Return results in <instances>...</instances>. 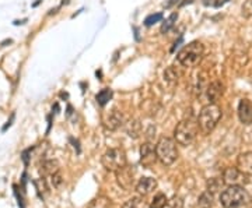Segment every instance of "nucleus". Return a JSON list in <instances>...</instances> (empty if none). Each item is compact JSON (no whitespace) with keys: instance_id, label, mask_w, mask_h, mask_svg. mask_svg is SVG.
Returning <instances> with one entry per match:
<instances>
[{"instance_id":"obj_16","label":"nucleus","mask_w":252,"mask_h":208,"mask_svg":"<svg viewBox=\"0 0 252 208\" xmlns=\"http://www.w3.org/2000/svg\"><path fill=\"white\" fill-rule=\"evenodd\" d=\"M213 206V193L210 191H205L199 196L198 207L199 208H210Z\"/></svg>"},{"instance_id":"obj_7","label":"nucleus","mask_w":252,"mask_h":208,"mask_svg":"<svg viewBox=\"0 0 252 208\" xmlns=\"http://www.w3.org/2000/svg\"><path fill=\"white\" fill-rule=\"evenodd\" d=\"M115 175H117L118 184L124 190H132L133 189V186H135V169L132 166L125 165L124 168L117 171Z\"/></svg>"},{"instance_id":"obj_11","label":"nucleus","mask_w":252,"mask_h":208,"mask_svg":"<svg viewBox=\"0 0 252 208\" xmlns=\"http://www.w3.org/2000/svg\"><path fill=\"white\" fill-rule=\"evenodd\" d=\"M238 119L245 126L252 123V102L247 98H243L238 104Z\"/></svg>"},{"instance_id":"obj_3","label":"nucleus","mask_w":252,"mask_h":208,"mask_svg":"<svg viewBox=\"0 0 252 208\" xmlns=\"http://www.w3.org/2000/svg\"><path fill=\"white\" fill-rule=\"evenodd\" d=\"M203 53H205L203 45L198 41H193L181 49L180 53L177 54V60L184 67H195L200 63Z\"/></svg>"},{"instance_id":"obj_24","label":"nucleus","mask_w":252,"mask_h":208,"mask_svg":"<svg viewBox=\"0 0 252 208\" xmlns=\"http://www.w3.org/2000/svg\"><path fill=\"white\" fill-rule=\"evenodd\" d=\"M164 208H184V200L181 199L180 196H174L167 201Z\"/></svg>"},{"instance_id":"obj_18","label":"nucleus","mask_w":252,"mask_h":208,"mask_svg":"<svg viewBox=\"0 0 252 208\" xmlns=\"http://www.w3.org/2000/svg\"><path fill=\"white\" fill-rule=\"evenodd\" d=\"M111 98H112V90H109V88L101 90L98 94H97V97H95V100L98 102L99 106H105L109 101H111Z\"/></svg>"},{"instance_id":"obj_12","label":"nucleus","mask_w":252,"mask_h":208,"mask_svg":"<svg viewBox=\"0 0 252 208\" xmlns=\"http://www.w3.org/2000/svg\"><path fill=\"white\" fill-rule=\"evenodd\" d=\"M224 94V85L223 82L215 80L212 81L206 88V98L209 101V104H216L217 101L220 100Z\"/></svg>"},{"instance_id":"obj_1","label":"nucleus","mask_w":252,"mask_h":208,"mask_svg":"<svg viewBox=\"0 0 252 208\" xmlns=\"http://www.w3.org/2000/svg\"><path fill=\"white\" fill-rule=\"evenodd\" d=\"M221 119V108L217 104H207L200 109L198 116L199 129L203 134H210Z\"/></svg>"},{"instance_id":"obj_17","label":"nucleus","mask_w":252,"mask_h":208,"mask_svg":"<svg viewBox=\"0 0 252 208\" xmlns=\"http://www.w3.org/2000/svg\"><path fill=\"white\" fill-rule=\"evenodd\" d=\"M126 131H127L129 136L133 137V138H137V137L140 136V134H142V126H140L139 120L129 122V123L126 125Z\"/></svg>"},{"instance_id":"obj_13","label":"nucleus","mask_w":252,"mask_h":208,"mask_svg":"<svg viewBox=\"0 0 252 208\" xmlns=\"http://www.w3.org/2000/svg\"><path fill=\"white\" fill-rule=\"evenodd\" d=\"M157 189V181L154 178H142L136 184V191L140 196H147Z\"/></svg>"},{"instance_id":"obj_19","label":"nucleus","mask_w":252,"mask_h":208,"mask_svg":"<svg viewBox=\"0 0 252 208\" xmlns=\"http://www.w3.org/2000/svg\"><path fill=\"white\" fill-rule=\"evenodd\" d=\"M122 208H150V206L140 197H133V199L127 200Z\"/></svg>"},{"instance_id":"obj_6","label":"nucleus","mask_w":252,"mask_h":208,"mask_svg":"<svg viewBox=\"0 0 252 208\" xmlns=\"http://www.w3.org/2000/svg\"><path fill=\"white\" fill-rule=\"evenodd\" d=\"M101 163L109 172H117L121 168L127 165L125 151L121 150V148H109L102 155Z\"/></svg>"},{"instance_id":"obj_23","label":"nucleus","mask_w":252,"mask_h":208,"mask_svg":"<svg viewBox=\"0 0 252 208\" xmlns=\"http://www.w3.org/2000/svg\"><path fill=\"white\" fill-rule=\"evenodd\" d=\"M59 171L58 169V162L56 161H46L44 165H42V169H41V172H44L45 175H54Z\"/></svg>"},{"instance_id":"obj_25","label":"nucleus","mask_w":252,"mask_h":208,"mask_svg":"<svg viewBox=\"0 0 252 208\" xmlns=\"http://www.w3.org/2000/svg\"><path fill=\"white\" fill-rule=\"evenodd\" d=\"M162 20V14L161 13H156V14H152V16H149V17L144 20V24L147 26V27H150V26H153L156 23H160Z\"/></svg>"},{"instance_id":"obj_20","label":"nucleus","mask_w":252,"mask_h":208,"mask_svg":"<svg viewBox=\"0 0 252 208\" xmlns=\"http://www.w3.org/2000/svg\"><path fill=\"white\" fill-rule=\"evenodd\" d=\"M224 186V182L221 181V179H219V178H213V179H210V181L207 182V187L206 190L210 191V193H217V191L221 190V187Z\"/></svg>"},{"instance_id":"obj_26","label":"nucleus","mask_w":252,"mask_h":208,"mask_svg":"<svg viewBox=\"0 0 252 208\" xmlns=\"http://www.w3.org/2000/svg\"><path fill=\"white\" fill-rule=\"evenodd\" d=\"M241 13L245 18H251L252 17V0H245V3L243 4V9H241Z\"/></svg>"},{"instance_id":"obj_15","label":"nucleus","mask_w":252,"mask_h":208,"mask_svg":"<svg viewBox=\"0 0 252 208\" xmlns=\"http://www.w3.org/2000/svg\"><path fill=\"white\" fill-rule=\"evenodd\" d=\"M162 81L168 88H174L180 81V73L177 72V69L172 66L167 67L164 74H162Z\"/></svg>"},{"instance_id":"obj_5","label":"nucleus","mask_w":252,"mask_h":208,"mask_svg":"<svg viewBox=\"0 0 252 208\" xmlns=\"http://www.w3.org/2000/svg\"><path fill=\"white\" fill-rule=\"evenodd\" d=\"M248 200V194L243 186H228L220 194V204L224 208H238Z\"/></svg>"},{"instance_id":"obj_27","label":"nucleus","mask_w":252,"mask_h":208,"mask_svg":"<svg viewBox=\"0 0 252 208\" xmlns=\"http://www.w3.org/2000/svg\"><path fill=\"white\" fill-rule=\"evenodd\" d=\"M62 182V176H61V172H59V171L52 175V183H54L55 187H61Z\"/></svg>"},{"instance_id":"obj_22","label":"nucleus","mask_w":252,"mask_h":208,"mask_svg":"<svg viewBox=\"0 0 252 208\" xmlns=\"http://www.w3.org/2000/svg\"><path fill=\"white\" fill-rule=\"evenodd\" d=\"M177 18H178V14H177V13H174V14H171L170 17L167 18V20H165V21L162 23L161 34H167V32H168V31H170V29L174 27V24H175Z\"/></svg>"},{"instance_id":"obj_10","label":"nucleus","mask_w":252,"mask_h":208,"mask_svg":"<svg viewBox=\"0 0 252 208\" xmlns=\"http://www.w3.org/2000/svg\"><path fill=\"white\" fill-rule=\"evenodd\" d=\"M125 125V118H124V115L121 113V112H118V110H111L108 115H107V118L104 119V127L109 130V131H117L119 130L121 127Z\"/></svg>"},{"instance_id":"obj_8","label":"nucleus","mask_w":252,"mask_h":208,"mask_svg":"<svg viewBox=\"0 0 252 208\" xmlns=\"http://www.w3.org/2000/svg\"><path fill=\"white\" fill-rule=\"evenodd\" d=\"M248 175L243 173L238 168H227L223 172V182L227 186H243L244 183H247Z\"/></svg>"},{"instance_id":"obj_9","label":"nucleus","mask_w":252,"mask_h":208,"mask_svg":"<svg viewBox=\"0 0 252 208\" xmlns=\"http://www.w3.org/2000/svg\"><path fill=\"white\" fill-rule=\"evenodd\" d=\"M158 161L157 153H156V145L150 141H146L140 147V162L144 168H152L154 163Z\"/></svg>"},{"instance_id":"obj_21","label":"nucleus","mask_w":252,"mask_h":208,"mask_svg":"<svg viewBox=\"0 0 252 208\" xmlns=\"http://www.w3.org/2000/svg\"><path fill=\"white\" fill-rule=\"evenodd\" d=\"M167 196L164 194V193H158V194H156L154 196V199L152 200V203H150V208H164V206L167 204Z\"/></svg>"},{"instance_id":"obj_14","label":"nucleus","mask_w":252,"mask_h":208,"mask_svg":"<svg viewBox=\"0 0 252 208\" xmlns=\"http://www.w3.org/2000/svg\"><path fill=\"white\" fill-rule=\"evenodd\" d=\"M237 168L245 175H252V151H247L238 155L237 158Z\"/></svg>"},{"instance_id":"obj_2","label":"nucleus","mask_w":252,"mask_h":208,"mask_svg":"<svg viewBox=\"0 0 252 208\" xmlns=\"http://www.w3.org/2000/svg\"><path fill=\"white\" fill-rule=\"evenodd\" d=\"M199 123L198 120L193 119H184L177 125L174 130V140L177 141V144L188 147L190 145L199 134Z\"/></svg>"},{"instance_id":"obj_4","label":"nucleus","mask_w":252,"mask_h":208,"mask_svg":"<svg viewBox=\"0 0 252 208\" xmlns=\"http://www.w3.org/2000/svg\"><path fill=\"white\" fill-rule=\"evenodd\" d=\"M156 153L158 161L164 166H170L177 161L178 158V148H177V141L170 137H161L158 143L156 144Z\"/></svg>"}]
</instances>
